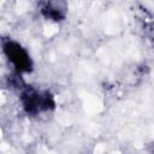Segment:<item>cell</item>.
<instances>
[{
  "label": "cell",
  "mask_w": 154,
  "mask_h": 154,
  "mask_svg": "<svg viewBox=\"0 0 154 154\" xmlns=\"http://www.w3.org/2000/svg\"><path fill=\"white\" fill-rule=\"evenodd\" d=\"M2 51L8 60V63L18 72H26L31 69V59L28 51L22 47L18 42L8 40L4 43Z\"/></svg>",
  "instance_id": "1"
},
{
  "label": "cell",
  "mask_w": 154,
  "mask_h": 154,
  "mask_svg": "<svg viewBox=\"0 0 154 154\" xmlns=\"http://www.w3.org/2000/svg\"><path fill=\"white\" fill-rule=\"evenodd\" d=\"M22 103L24 109L31 114H38L53 107V99L48 93L36 89H26L22 94Z\"/></svg>",
  "instance_id": "2"
},
{
  "label": "cell",
  "mask_w": 154,
  "mask_h": 154,
  "mask_svg": "<svg viewBox=\"0 0 154 154\" xmlns=\"http://www.w3.org/2000/svg\"><path fill=\"white\" fill-rule=\"evenodd\" d=\"M41 11L43 16L51 20L58 22L65 17V8L61 7V4L59 2H47Z\"/></svg>",
  "instance_id": "3"
}]
</instances>
